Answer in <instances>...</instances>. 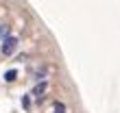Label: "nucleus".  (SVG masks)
<instances>
[{
	"label": "nucleus",
	"instance_id": "nucleus-1",
	"mask_svg": "<svg viewBox=\"0 0 120 113\" xmlns=\"http://www.w3.org/2000/svg\"><path fill=\"white\" fill-rule=\"evenodd\" d=\"M0 113H85L59 41L29 0H0Z\"/></svg>",
	"mask_w": 120,
	"mask_h": 113
}]
</instances>
